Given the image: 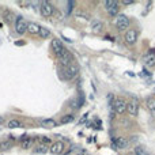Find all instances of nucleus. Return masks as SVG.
Masks as SVG:
<instances>
[{
	"mask_svg": "<svg viewBox=\"0 0 155 155\" xmlns=\"http://www.w3.org/2000/svg\"><path fill=\"white\" fill-rule=\"evenodd\" d=\"M78 73H79V67L76 64H71L69 67L64 68V69L61 71V78L64 79V80H72Z\"/></svg>",
	"mask_w": 155,
	"mask_h": 155,
	"instance_id": "obj_1",
	"label": "nucleus"
},
{
	"mask_svg": "<svg viewBox=\"0 0 155 155\" xmlns=\"http://www.w3.org/2000/svg\"><path fill=\"white\" fill-rule=\"evenodd\" d=\"M116 27L120 30V31H125V29H129V24H131V21L127 15L124 14H118L116 16V22H114Z\"/></svg>",
	"mask_w": 155,
	"mask_h": 155,
	"instance_id": "obj_2",
	"label": "nucleus"
},
{
	"mask_svg": "<svg viewBox=\"0 0 155 155\" xmlns=\"http://www.w3.org/2000/svg\"><path fill=\"white\" fill-rule=\"evenodd\" d=\"M127 106H128V102L124 99V98H114L113 101V109L117 114H124L127 111Z\"/></svg>",
	"mask_w": 155,
	"mask_h": 155,
	"instance_id": "obj_3",
	"label": "nucleus"
},
{
	"mask_svg": "<svg viewBox=\"0 0 155 155\" xmlns=\"http://www.w3.org/2000/svg\"><path fill=\"white\" fill-rule=\"evenodd\" d=\"M14 27H15V33L19 35H23L27 31V22L22 16H16L15 22H14Z\"/></svg>",
	"mask_w": 155,
	"mask_h": 155,
	"instance_id": "obj_4",
	"label": "nucleus"
},
{
	"mask_svg": "<svg viewBox=\"0 0 155 155\" xmlns=\"http://www.w3.org/2000/svg\"><path fill=\"white\" fill-rule=\"evenodd\" d=\"M40 11L41 15L45 16V18H49V16L53 15L54 12V7L50 2H41L40 3Z\"/></svg>",
	"mask_w": 155,
	"mask_h": 155,
	"instance_id": "obj_5",
	"label": "nucleus"
},
{
	"mask_svg": "<svg viewBox=\"0 0 155 155\" xmlns=\"http://www.w3.org/2000/svg\"><path fill=\"white\" fill-rule=\"evenodd\" d=\"M57 57H59V63L64 68H67V67H69L71 64H73V57H72V54L67 50V49H65L63 53H60Z\"/></svg>",
	"mask_w": 155,
	"mask_h": 155,
	"instance_id": "obj_6",
	"label": "nucleus"
},
{
	"mask_svg": "<svg viewBox=\"0 0 155 155\" xmlns=\"http://www.w3.org/2000/svg\"><path fill=\"white\" fill-rule=\"evenodd\" d=\"M125 42L128 44V45H135L136 41H137V31L133 29H128L127 31H125V37H124Z\"/></svg>",
	"mask_w": 155,
	"mask_h": 155,
	"instance_id": "obj_7",
	"label": "nucleus"
},
{
	"mask_svg": "<svg viewBox=\"0 0 155 155\" xmlns=\"http://www.w3.org/2000/svg\"><path fill=\"white\" fill-rule=\"evenodd\" d=\"M64 150H65L64 143H63V141H56V143H53L50 146L49 152L53 155H61V154H64Z\"/></svg>",
	"mask_w": 155,
	"mask_h": 155,
	"instance_id": "obj_8",
	"label": "nucleus"
},
{
	"mask_svg": "<svg viewBox=\"0 0 155 155\" xmlns=\"http://www.w3.org/2000/svg\"><path fill=\"white\" fill-rule=\"evenodd\" d=\"M113 143L117 150H125L129 147V140H128V137H124V136L117 137L116 140H113Z\"/></svg>",
	"mask_w": 155,
	"mask_h": 155,
	"instance_id": "obj_9",
	"label": "nucleus"
},
{
	"mask_svg": "<svg viewBox=\"0 0 155 155\" xmlns=\"http://www.w3.org/2000/svg\"><path fill=\"white\" fill-rule=\"evenodd\" d=\"M127 111L131 114V116H137V113H139V102H137V99H132L131 102H128Z\"/></svg>",
	"mask_w": 155,
	"mask_h": 155,
	"instance_id": "obj_10",
	"label": "nucleus"
},
{
	"mask_svg": "<svg viewBox=\"0 0 155 155\" xmlns=\"http://www.w3.org/2000/svg\"><path fill=\"white\" fill-rule=\"evenodd\" d=\"M50 46H52V50H53L54 53L57 54V56L65 50V48L63 46V44H61V41H60V40H52Z\"/></svg>",
	"mask_w": 155,
	"mask_h": 155,
	"instance_id": "obj_11",
	"label": "nucleus"
},
{
	"mask_svg": "<svg viewBox=\"0 0 155 155\" xmlns=\"http://www.w3.org/2000/svg\"><path fill=\"white\" fill-rule=\"evenodd\" d=\"M41 127L50 129V128H56L57 127V122L54 121L53 118H44V120H41Z\"/></svg>",
	"mask_w": 155,
	"mask_h": 155,
	"instance_id": "obj_12",
	"label": "nucleus"
},
{
	"mask_svg": "<svg viewBox=\"0 0 155 155\" xmlns=\"http://www.w3.org/2000/svg\"><path fill=\"white\" fill-rule=\"evenodd\" d=\"M143 61H144V64H146L147 67H154L155 65V53H151V52H150L148 54L144 56Z\"/></svg>",
	"mask_w": 155,
	"mask_h": 155,
	"instance_id": "obj_13",
	"label": "nucleus"
},
{
	"mask_svg": "<svg viewBox=\"0 0 155 155\" xmlns=\"http://www.w3.org/2000/svg\"><path fill=\"white\" fill-rule=\"evenodd\" d=\"M72 121H75V114L73 113H68V114H64V116L60 118V124L61 125H65V124H71Z\"/></svg>",
	"mask_w": 155,
	"mask_h": 155,
	"instance_id": "obj_14",
	"label": "nucleus"
},
{
	"mask_svg": "<svg viewBox=\"0 0 155 155\" xmlns=\"http://www.w3.org/2000/svg\"><path fill=\"white\" fill-rule=\"evenodd\" d=\"M146 105H147V109L150 110V113L152 114V116H155V99L154 98H147L146 99Z\"/></svg>",
	"mask_w": 155,
	"mask_h": 155,
	"instance_id": "obj_15",
	"label": "nucleus"
},
{
	"mask_svg": "<svg viewBox=\"0 0 155 155\" xmlns=\"http://www.w3.org/2000/svg\"><path fill=\"white\" fill-rule=\"evenodd\" d=\"M40 27L37 23H34V22H30V23H27V31L30 33V34H38V31H40Z\"/></svg>",
	"mask_w": 155,
	"mask_h": 155,
	"instance_id": "obj_16",
	"label": "nucleus"
},
{
	"mask_svg": "<svg viewBox=\"0 0 155 155\" xmlns=\"http://www.w3.org/2000/svg\"><path fill=\"white\" fill-rule=\"evenodd\" d=\"M3 16H4V21L7 22V23H12V22H15V19H16L15 14L11 12V11H5Z\"/></svg>",
	"mask_w": 155,
	"mask_h": 155,
	"instance_id": "obj_17",
	"label": "nucleus"
},
{
	"mask_svg": "<svg viewBox=\"0 0 155 155\" xmlns=\"http://www.w3.org/2000/svg\"><path fill=\"white\" fill-rule=\"evenodd\" d=\"M38 35H40L42 40H46V38H49V35H50V30L46 29V27H40V31H38Z\"/></svg>",
	"mask_w": 155,
	"mask_h": 155,
	"instance_id": "obj_18",
	"label": "nucleus"
},
{
	"mask_svg": "<svg viewBox=\"0 0 155 155\" xmlns=\"http://www.w3.org/2000/svg\"><path fill=\"white\" fill-rule=\"evenodd\" d=\"M19 127H22V122L19 121V120H16V118H12V120H10V121L7 122V128H10V129L19 128Z\"/></svg>",
	"mask_w": 155,
	"mask_h": 155,
	"instance_id": "obj_19",
	"label": "nucleus"
},
{
	"mask_svg": "<svg viewBox=\"0 0 155 155\" xmlns=\"http://www.w3.org/2000/svg\"><path fill=\"white\" fill-rule=\"evenodd\" d=\"M118 10H120V7H118V2H117L116 4L113 5V7L108 8L106 11H108V14H109L110 16H117V15H118Z\"/></svg>",
	"mask_w": 155,
	"mask_h": 155,
	"instance_id": "obj_20",
	"label": "nucleus"
},
{
	"mask_svg": "<svg viewBox=\"0 0 155 155\" xmlns=\"http://www.w3.org/2000/svg\"><path fill=\"white\" fill-rule=\"evenodd\" d=\"M48 151H49V147L45 146V144H38V146L35 147V150H34L35 154H46Z\"/></svg>",
	"mask_w": 155,
	"mask_h": 155,
	"instance_id": "obj_21",
	"label": "nucleus"
},
{
	"mask_svg": "<svg viewBox=\"0 0 155 155\" xmlns=\"http://www.w3.org/2000/svg\"><path fill=\"white\" fill-rule=\"evenodd\" d=\"M91 29L94 31H101L103 29V23L101 21H92L91 22Z\"/></svg>",
	"mask_w": 155,
	"mask_h": 155,
	"instance_id": "obj_22",
	"label": "nucleus"
},
{
	"mask_svg": "<svg viewBox=\"0 0 155 155\" xmlns=\"http://www.w3.org/2000/svg\"><path fill=\"white\" fill-rule=\"evenodd\" d=\"M69 108H72L73 110H76V109L80 108V105H79V98L78 97H73L72 99L69 101Z\"/></svg>",
	"mask_w": 155,
	"mask_h": 155,
	"instance_id": "obj_23",
	"label": "nucleus"
},
{
	"mask_svg": "<svg viewBox=\"0 0 155 155\" xmlns=\"http://www.w3.org/2000/svg\"><path fill=\"white\" fill-rule=\"evenodd\" d=\"M133 154L135 155H146L147 151L141 146H135V148H133Z\"/></svg>",
	"mask_w": 155,
	"mask_h": 155,
	"instance_id": "obj_24",
	"label": "nucleus"
},
{
	"mask_svg": "<svg viewBox=\"0 0 155 155\" xmlns=\"http://www.w3.org/2000/svg\"><path fill=\"white\" fill-rule=\"evenodd\" d=\"M12 147V141L11 140H4V141H0V148L2 150H8Z\"/></svg>",
	"mask_w": 155,
	"mask_h": 155,
	"instance_id": "obj_25",
	"label": "nucleus"
},
{
	"mask_svg": "<svg viewBox=\"0 0 155 155\" xmlns=\"http://www.w3.org/2000/svg\"><path fill=\"white\" fill-rule=\"evenodd\" d=\"M41 144H45V146H49V144H52V139L48 137V136H41Z\"/></svg>",
	"mask_w": 155,
	"mask_h": 155,
	"instance_id": "obj_26",
	"label": "nucleus"
},
{
	"mask_svg": "<svg viewBox=\"0 0 155 155\" xmlns=\"http://www.w3.org/2000/svg\"><path fill=\"white\" fill-rule=\"evenodd\" d=\"M31 143H33V141H31V139H27V140L22 141V143H21V146H22V148L27 150V148H29L30 146H31Z\"/></svg>",
	"mask_w": 155,
	"mask_h": 155,
	"instance_id": "obj_27",
	"label": "nucleus"
},
{
	"mask_svg": "<svg viewBox=\"0 0 155 155\" xmlns=\"http://www.w3.org/2000/svg\"><path fill=\"white\" fill-rule=\"evenodd\" d=\"M116 0H106V2H103V5H105V8L108 10V8H110V7H113L114 4H116Z\"/></svg>",
	"mask_w": 155,
	"mask_h": 155,
	"instance_id": "obj_28",
	"label": "nucleus"
},
{
	"mask_svg": "<svg viewBox=\"0 0 155 155\" xmlns=\"http://www.w3.org/2000/svg\"><path fill=\"white\" fill-rule=\"evenodd\" d=\"M67 4H68V14H71V11L73 10V5H75V2L72 0V2H68Z\"/></svg>",
	"mask_w": 155,
	"mask_h": 155,
	"instance_id": "obj_29",
	"label": "nucleus"
},
{
	"mask_svg": "<svg viewBox=\"0 0 155 155\" xmlns=\"http://www.w3.org/2000/svg\"><path fill=\"white\" fill-rule=\"evenodd\" d=\"M121 4L122 5H131V4H135V2H133V0H122Z\"/></svg>",
	"mask_w": 155,
	"mask_h": 155,
	"instance_id": "obj_30",
	"label": "nucleus"
},
{
	"mask_svg": "<svg viewBox=\"0 0 155 155\" xmlns=\"http://www.w3.org/2000/svg\"><path fill=\"white\" fill-rule=\"evenodd\" d=\"M27 139H30V137H29V136H27V135H23V136H21V143H22V141H24V140H27Z\"/></svg>",
	"mask_w": 155,
	"mask_h": 155,
	"instance_id": "obj_31",
	"label": "nucleus"
},
{
	"mask_svg": "<svg viewBox=\"0 0 155 155\" xmlns=\"http://www.w3.org/2000/svg\"><path fill=\"white\" fill-rule=\"evenodd\" d=\"M87 116H89V114H84V116H83V118H82L80 121H79V124H82V122H84V121H86V120H87Z\"/></svg>",
	"mask_w": 155,
	"mask_h": 155,
	"instance_id": "obj_32",
	"label": "nucleus"
},
{
	"mask_svg": "<svg viewBox=\"0 0 155 155\" xmlns=\"http://www.w3.org/2000/svg\"><path fill=\"white\" fill-rule=\"evenodd\" d=\"M4 117H2V116H0V125H2V124H4Z\"/></svg>",
	"mask_w": 155,
	"mask_h": 155,
	"instance_id": "obj_33",
	"label": "nucleus"
},
{
	"mask_svg": "<svg viewBox=\"0 0 155 155\" xmlns=\"http://www.w3.org/2000/svg\"><path fill=\"white\" fill-rule=\"evenodd\" d=\"M65 155H71V154H65Z\"/></svg>",
	"mask_w": 155,
	"mask_h": 155,
	"instance_id": "obj_34",
	"label": "nucleus"
}]
</instances>
